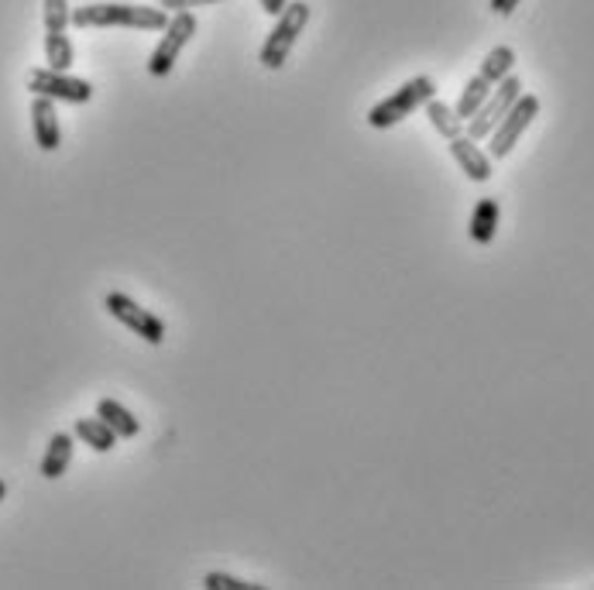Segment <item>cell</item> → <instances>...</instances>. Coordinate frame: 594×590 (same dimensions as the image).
I'll use <instances>...</instances> for the list:
<instances>
[{"label": "cell", "mask_w": 594, "mask_h": 590, "mask_svg": "<svg viewBox=\"0 0 594 590\" xmlns=\"http://www.w3.org/2000/svg\"><path fill=\"white\" fill-rule=\"evenodd\" d=\"M166 8L145 4H83L72 11L76 28H138V31H162L169 24Z\"/></svg>", "instance_id": "6da1fadb"}, {"label": "cell", "mask_w": 594, "mask_h": 590, "mask_svg": "<svg viewBox=\"0 0 594 590\" xmlns=\"http://www.w3.org/2000/svg\"><path fill=\"white\" fill-rule=\"evenodd\" d=\"M433 97H437V83H433L429 76H416V80L403 83L392 97H385L382 103H375V107L368 110V124H372L375 131H388V128H395V124H403L409 113L423 110Z\"/></svg>", "instance_id": "7a4b0ae2"}, {"label": "cell", "mask_w": 594, "mask_h": 590, "mask_svg": "<svg viewBox=\"0 0 594 590\" xmlns=\"http://www.w3.org/2000/svg\"><path fill=\"white\" fill-rule=\"evenodd\" d=\"M306 24H309V4H306V0H293V4H286V11L275 18L271 34L265 38V46L258 52V62L265 69H283Z\"/></svg>", "instance_id": "3957f363"}, {"label": "cell", "mask_w": 594, "mask_h": 590, "mask_svg": "<svg viewBox=\"0 0 594 590\" xmlns=\"http://www.w3.org/2000/svg\"><path fill=\"white\" fill-rule=\"evenodd\" d=\"M539 117V97L533 93H523L516 103L508 107V113L498 121V128L488 134V154L498 162V159H508L512 148L519 144V138L526 134V128Z\"/></svg>", "instance_id": "277c9868"}, {"label": "cell", "mask_w": 594, "mask_h": 590, "mask_svg": "<svg viewBox=\"0 0 594 590\" xmlns=\"http://www.w3.org/2000/svg\"><path fill=\"white\" fill-rule=\"evenodd\" d=\"M523 97V80L516 72L512 76H505L502 83H495V90L488 93V100L478 107V113L471 117V121L464 124V134L467 138H474V141H485L495 128H498V121L508 113V107L516 103Z\"/></svg>", "instance_id": "5b68a950"}, {"label": "cell", "mask_w": 594, "mask_h": 590, "mask_svg": "<svg viewBox=\"0 0 594 590\" xmlns=\"http://www.w3.org/2000/svg\"><path fill=\"white\" fill-rule=\"evenodd\" d=\"M162 42L155 46V52L148 56V76H169L186 49V42L196 34V14L192 11H179L169 18V24L162 28Z\"/></svg>", "instance_id": "8992f818"}, {"label": "cell", "mask_w": 594, "mask_h": 590, "mask_svg": "<svg viewBox=\"0 0 594 590\" xmlns=\"http://www.w3.org/2000/svg\"><path fill=\"white\" fill-rule=\"evenodd\" d=\"M103 309L110 312V317L117 320V323H125L131 333H138L145 343H162L166 340V323L155 317L151 309H145V306H138L131 296H125V292H110L107 299H103Z\"/></svg>", "instance_id": "52a82bcc"}, {"label": "cell", "mask_w": 594, "mask_h": 590, "mask_svg": "<svg viewBox=\"0 0 594 590\" xmlns=\"http://www.w3.org/2000/svg\"><path fill=\"white\" fill-rule=\"evenodd\" d=\"M28 90H31V97H49V100H62V103H90L93 100V87L87 80H76V76L56 72L49 66L31 69Z\"/></svg>", "instance_id": "ba28073f"}, {"label": "cell", "mask_w": 594, "mask_h": 590, "mask_svg": "<svg viewBox=\"0 0 594 590\" xmlns=\"http://www.w3.org/2000/svg\"><path fill=\"white\" fill-rule=\"evenodd\" d=\"M454 162L461 166V172L471 179V182H488L495 176V159L488 154V148H482V141H474L467 134H457L447 141Z\"/></svg>", "instance_id": "9c48e42d"}, {"label": "cell", "mask_w": 594, "mask_h": 590, "mask_svg": "<svg viewBox=\"0 0 594 590\" xmlns=\"http://www.w3.org/2000/svg\"><path fill=\"white\" fill-rule=\"evenodd\" d=\"M31 131H34V144L42 151H56L62 144L56 100H49V97H34L31 100Z\"/></svg>", "instance_id": "30bf717a"}, {"label": "cell", "mask_w": 594, "mask_h": 590, "mask_svg": "<svg viewBox=\"0 0 594 590\" xmlns=\"http://www.w3.org/2000/svg\"><path fill=\"white\" fill-rule=\"evenodd\" d=\"M498 220H502V207H498L495 196H485V200H478V207H474V213H471V223H467L471 241L488 248L495 241V233H498Z\"/></svg>", "instance_id": "8fae6325"}, {"label": "cell", "mask_w": 594, "mask_h": 590, "mask_svg": "<svg viewBox=\"0 0 594 590\" xmlns=\"http://www.w3.org/2000/svg\"><path fill=\"white\" fill-rule=\"evenodd\" d=\"M72 432H56V437L49 440V447H46V457H42V478L46 481H59L66 470H69V463H72Z\"/></svg>", "instance_id": "7c38bea8"}, {"label": "cell", "mask_w": 594, "mask_h": 590, "mask_svg": "<svg viewBox=\"0 0 594 590\" xmlns=\"http://www.w3.org/2000/svg\"><path fill=\"white\" fill-rule=\"evenodd\" d=\"M72 432H76V440H83L90 450H97V453H110L113 447H117V432L100 419V416H87V419H76V426H72Z\"/></svg>", "instance_id": "4fadbf2b"}, {"label": "cell", "mask_w": 594, "mask_h": 590, "mask_svg": "<svg viewBox=\"0 0 594 590\" xmlns=\"http://www.w3.org/2000/svg\"><path fill=\"white\" fill-rule=\"evenodd\" d=\"M97 416H100L121 440H131V437H138V432H141L138 416H135L131 409H125L121 402H113V399H100V402H97Z\"/></svg>", "instance_id": "5bb4252c"}, {"label": "cell", "mask_w": 594, "mask_h": 590, "mask_svg": "<svg viewBox=\"0 0 594 590\" xmlns=\"http://www.w3.org/2000/svg\"><path fill=\"white\" fill-rule=\"evenodd\" d=\"M492 90H495V87H492V83L485 80V76H482V72H478V76H471V80L464 83V90H461V100H457L454 113H457V117H461V121L467 124V121H471V117H474V113H478V107H482V103L488 100V93H492Z\"/></svg>", "instance_id": "9a60e30c"}, {"label": "cell", "mask_w": 594, "mask_h": 590, "mask_svg": "<svg viewBox=\"0 0 594 590\" xmlns=\"http://www.w3.org/2000/svg\"><path fill=\"white\" fill-rule=\"evenodd\" d=\"M423 110H426V117H429V128L437 131L444 141H451V138L464 134V121H461V117L454 113V107H447L444 100L433 97Z\"/></svg>", "instance_id": "2e32d148"}, {"label": "cell", "mask_w": 594, "mask_h": 590, "mask_svg": "<svg viewBox=\"0 0 594 590\" xmlns=\"http://www.w3.org/2000/svg\"><path fill=\"white\" fill-rule=\"evenodd\" d=\"M76 62V49L66 31H46V66L56 72H69Z\"/></svg>", "instance_id": "e0dca14e"}, {"label": "cell", "mask_w": 594, "mask_h": 590, "mask_svg": "<svg viewBox=\"0 0 594 590\" xmlns=\"http://www.w3.org/2000/svg\"><path fill=\"white\" fill-rule=\"evenodd\" d=\"M512 69H516V49H512V46H495V49L485 56V62H482L478 72L495 87V83L505 80V76H512Z\"/></svg>", "instance_id": "ac0fdd59"}, {"label": "cell", "mask_w": 594, "mask_h": 590, "mask_svg": "<svg viewBox=\"0 0 594 590\" xmlns=\"http://www.w3.org/2000/svg\"><path fill=\"white\" fill-rule=\"evenodd\" d=\"M42 18H46V31H66L72 24L69 0H42Z\"/></svg>", "instance_id": "d6986e66"}, {"label": "cell", "mask_w": 594, "mask_h": 590, "mask_svg": "<svg viewBox=\"0 0 594 590\" xmlns=\"http://www.w3.org/2000/svg\"><path fill=\"white\" fill-rule=\"evenodd\" d=\"M204 587H207V590H261L258 583L237 580V577H230V573H207V577H204Z\"/></svg>", "instance_id": "ffe728a7"}, {"label": "cell", "mask_w": 594, "mask_h": 590, "mask_svg": "<svg viewBox=\"0 0 594 590\" xmlns=\"http://www.w3.org/2000/svg\"><path fill=\"white\" fill-rule=\"evenodd\" d=\"M210 4H220V0H162L158 8H166L169 14H179V11H192V8H210Z\"/></svg>", "instance_id": "44dd1931"}, {"label": "cell", "mask_w": 594, "mask_h": 590, "mask_svg": "<svg viewBox=\"0 0 594 590\" xmlns=\"http://www.w3.org/2000/svg\"><path fill=\"white\" fill-rule=\"evenodd\" d=\"M258 4H261V11H265V14L279 18V14L286 11V4H289V0H258Z\"/></svg>", "instance_id": "7402d4cb"}, {"label": "cell", "mask_w": 594, "mask_h": 590, "mask_svg": "<svg viewBox=\"0 0 594 590\" xmlns=\"http://www.w3.org/2000/svg\"><path fill=\"white\" fill-rule=\"evenodd\" d=\"M516 8H519V0H492V11L502 14V18H508Z\"/></svg>", "instance_id": "603a6c76"}, {"label": "cell", "mask_w": 594, "mask_h": 590, "mask_svg": "<svg viewBox=\"0 0 594 590\" xmlns=\"http://www.w3.org/2000/svg\"><path fill=\"white\" fill-rule=\"evenodd\" d=\"M4 498H8V484H4V481H0V501H4Z\"/></svg>", "instance_id": "cb8c5ba5"}]
</instances>
